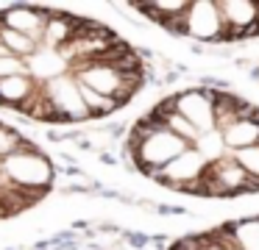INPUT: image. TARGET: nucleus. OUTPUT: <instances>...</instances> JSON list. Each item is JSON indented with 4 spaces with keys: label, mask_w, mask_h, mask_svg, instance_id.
<instances>
[{
    "label": "nucleus",
    "mask_w": 259,
    "mask_h": 250,
    "mask_svg": "<svg viewBox=\"0 0 259 250\" xmlns=\"http://www.w3.org/2000/svg\"><path fill=\"white\" fill-rule=\"evenodd\" d=\"M167 250H259V214L218 222L179 236Z\"/></svg>",
    "instance_id": "5"
},
{
    "label": "nucleus",
    "mask_w": 259,
    "mask_h": 250,
    "mask_svg": "<svg viewBox=\"0 0 259 250\" xmlns=\"http://www.w3.org/2000/svg\"><path fill=\"white\" fill-rule=\"evenodd\" d=\"M56 186L51 156L20 128L0 120V222L31 211Z\"/></svg>",
    "instance_id": "4"
},
{
    "label": "nucleus",
    "mask_w": 259,
    "mask_h": 250,
    "mask_svg": "<svg viewBox=\"0 0 259 250\" xmlns=\"http://www.w3.org/2000/svg\"><path fill=\"white\" fill-rule=\"evenodd\" d=\"M145 81L142 53L101 20L48 6L0 9V109L81 125L123 111Z\"/></svg>",
    "instance_id": "1"
},
{
    "label": "nucleus",
    "mask_w": 259,
    "mask_h": 250,
    "mask_svg": "<svg viewBox=\"0 0 259 250\" xmlns=\"http://www.w3.org/2000/svg\"><path fill=\"white\" fill-rule=\"evenodd\" d=\"M173 36L206 44H234L259 36V0H164V3H131Z\"/></svg>",
    "instance_id": "3"
},
{
    "label": "nucleus",
    "mask_w": 259,
    "mask_h": 250,
    "mask_svg": "<svg viewBox=\"0 0 259 250\" xmlns=\"http://www.w3.org/2000/svg\"><path fill=\"white\" fill-rule=\"evenodd\" d=\"M125 156L142 178L187 197L259 194V106L206 83L179 89L134 120Z\"/></svg>",
    "instance_id": "2"
}]
</instances>
